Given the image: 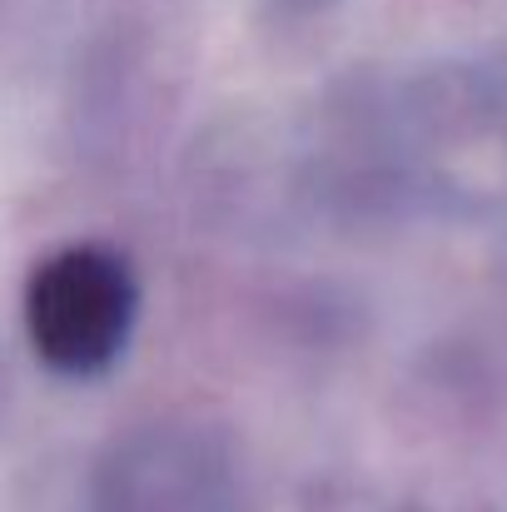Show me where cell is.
<instances>
[{
  "label": "cell",
  "instance_id": "1",
  "mask_svg": "<svg viewBox=\"0 0 507 512\" xmlns=\"http://www.w3.org/2000/svg\"><path fill=\"white\" fill-rule=\"evenodd\" d=\"M135 279L120 254L70 244L50 254L25 289V329L35 353L60 373H100L135 329Z\"/></svg>",
  "mask_w": 507,
  "mask_h": 512
}]
</instances>
